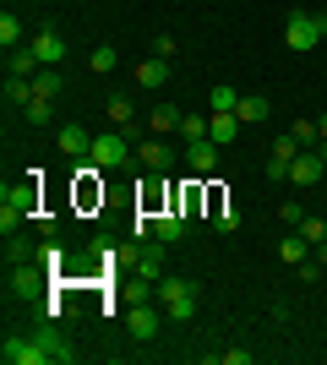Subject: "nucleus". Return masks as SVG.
I'll return each mask as SVG.
<instances>
[{"mask_svg":"<svg viewBox=\"0 0 327 365\" xmlns=\"http://www.w3.org/2000/svg\"><path fill=\"white\" fill-rule=\"evenodd\" d=\"M153 55H158V61H175V55H180V38H175V33H158V38H153Z\"/></svg>","mask_w":327,"mask_h":365,"instance_id":"obj_35","label":"nucleus"},{"mask_svg":"<svg viewBox=\"0 0 327 365\" xmlns=\"http://www.w3.org/2000/svg\"><path fill=\"white\" fill-rule=\"evenodd\" d=\"M44 278H55L44 262H16L6 284H11V294H38V289H44Z\"/></svg>","mask_w":327,"mask_h":365,"instance_id":"obj_10","label":"nucleus"},{"mask_svg":"<svg viewBox=\"0 0 327 365\" xmlns=\"http://www.w3.org/2000/svg\"><path fill=\"white\" fill-rule=\"evenodd\" d=\"M322 38H327V16H322V11H300V6H295V11L284 16V44L295 49V55L316 49Z\"/></svg>","mask_w":327,"mask_h":365,"instance_id":"obj_2","label":"nucleus"},{"mask_svg":"<svg viewBox=\"0 0 327 365\" xmlns=\"http://www.w3.org/2000/svg\"><path fill=\"white\" fill-rule=\"evenodd\" d=\"M38 262L61 278V273H66V245H61V240H44V245H38Z\"/></svg>","mask_w":327,"mask_h":365,"instance_id":"obj_27","label":"nucleus"},{"mask_svg":"<svg viewBox=\"0 0 327 365\" xmlns=\"http://www.w3.org/2000/svg\"><path fill=\"white\" fill-rule=\"evenodd\" d=\"M38 93H33V82H22V76H6V104L11 109H28Z\"/></svg>","mask_w":327,"mask_h":365,"instance_id":"obj_24","label":"nucleus"},{"mask_svg":"<svg viewBox=\"0 0 327 365\" xmlns=\"http://www.w3.org/2000/svg\"><path fill=\"white\" fill-rule=\"evenodd\" d=\"M180 137H186V148H191V142H202L207 137V120H202V115H186V120H180Z\"/></svg>","mask_w":327,"mask_h":365,"instance_id":"obj_34","label":"nucleus"},{"mask_svg":"<svg viewBox=\"0 0 327 365\" xmlns=\"http://www.w3.org/2000/svg\"><path fill=\"white\" fill-rule=\"evenodd\" d=\"M55 148H61L66 158H88V153H93V137H88L82 125H61V137H55Z\"/></svg>","mask_w":327,"mask_h":365,"instance_id":"obj_17","label":"nucleus"},{"mask_svg":"<svg viewBox=\"0 0 327 365\" xmlns=\"http://www.w3.org/2000/svg\"><path fill=\"white\" fill-rule=\"evenodd\" d=\"M158 305H164V317L170 322H191L197 317V284L191 278H158Z\"/></svg>","mask_w":327,"mask_h":365,"instance_id":"obj_4","label":"nucleus"},{"mask_svg":"<svg viewBox=\"0 0 327 365\" xmlns=\"http://www.w3.org/2000/svg\"><path fill=\"white\" fill-rule=\"evenodd\" d=\"M316 131H322V137H327V115H322V120H316Z\"/></svg>","mask_w":327,"mask_h":365,"instance_id":"obj_42","label":"nucleus"},{"mask_svg":"<svg viewBox=\"0 0 327 365\" xmlns=\"http://www.w3.org/2000/svg\"><path fill=\"white\" fill-rule=\"evenodd\" d=\"M0 360L6 365H49V354L38 349V338H6V344H0Z\"/></svg>","mask_w":327,"mask_h":365,"instance_id":"obj_8","label":"nucleus"},{"mask_svg":"<svg viewBox=\"0 0 327 365\" xmlns=\"http://www.w3.org/2000/svg\"><path fill=\"white\" fill-rule=\"evenodd\" d=\"M213 360H218V365H251L256 354H251V349H224V354H213Z\"/></svg>","mask_w":327,"mask_h":365,"instance_id":"obj_39","label":"nucleus"},{"mask_svg":"<svg viewBox=\"0 0 327 365\" xmlns=\"http://www.w3.org/2000/svg\"><path fill=\"white\" fill-rule=\"evenodd\" d=\"M289 137H295L300 148H316V142H322V131H316V120H295V125H289Z\"/></svg>","mask_w":327,"mask_h":365,"instance_id":"obj_33","label":"nucleus"},{"mask_svg":"<svg viewBox=\"0 0 327 365\" xmlns=\"http://www.w3.org/2000/svg\"><path fill=\"white\" fill-rule=\"evenodd\" d=\"M213 229L218 235H234V229H240V207H234V202H218L213 207Z\"/></svg>","mask_w":327,"mask_h":365,"instance_id":"obj_28","label":"nucleus"},{"mask_svg":"<svg viewBox=\"0 0 327 365\" xmlns=\"http://www.w3.org/2000/svg\"><path fill=\"white\" fill-rule=\"evenodd\" d=\"M0 44H6V49H16V44H28V38H22V22H16L11 11L0 16Z\"/></svg>","mask_w":327,"mask_h":365,"instance_id":"obj_32","label":"nucleus"},{"mask_svg":"<svg viewBox=\"0 0 327 365\" xmlns=\"http://www.w3.org/2000/svg\"><path fill=\"white\" fill-rule=\"evenodd\" d=\"M33 338H38V349H44L49 354V365H71V360H77V349H71V338H66L61 333V327H55V322H38V327H33Z\"/></svg>","mask_w":327,"mask_h":365,"instance_id":"obj_7","label":"nucleus"},{"mask_svg":"<svg viewBox=\"0 0 327 365\" xmlns=\"http://www.w3.org/2000/svg\"><path fill=\"white\" fill-rule=\"evenodd\" d=\"M240 125H246V120H240L234 109H218V115H207V137H213L218 148H229V142L240 137Z\"/></svg>","mask_w":327,"mask_h":365,"instance_id":"obj_16","label":"nucleus"},{"mask_svg":"<svg viewBox=\"0 0 327 365\" xmlns=\"http://www.w3.org/2000/svg\"><path fill=\"white\" fill-rule=\"evenodd\" d=\"M316 262H322V267H327V240H322V245H316Z\"/></svg>","mask_w":327,"mask_h":365,"instance_id":"obj_41","label":"nucleus"},{"mask_svg":"<svg viewBox=\"0 0 327 365\" xmlns=\"http://www.w3.org/2000/svg\"><path fill=\"white\" fill-rule=\"evenodd\" d=\"M234 115H240L246 125H262V120H267V98H262V93H240V104H234Z\"/></svg>","mask_w":327,"mask_h":365,"instance_id":"obj_22","label":"nucleus"},{"mask_svg":"<svg viewBox=\"0 0 327 365\" xmlns=\"http://www.w3.org/2000/svg\"><path fill=\"white\" fill-rule=\"evenodd\" d=\"M33 93H38V98H61L66 93V71L61 66H44V71L33 76Z\"/></svg>","mask_w":327,"mask_h":365,"instance_id":"obj_20","label":"nucleus"},{"mask_svg":"<svg viewBox=\"0 0 327 365\" xmlns=\"http://www.w3.org/2000/svg\"><path fill=\"white\" fill-rule=\"evenodd\" d=\"M28 44H33V55H38V66H61V61H66V38H61V33H55V28L33 33Z\"/></svg>","mask_w":327,"mask_h":365,"instance_id":"obj_14","label":"nucleus"},{"mask_svg":"<svg viewBox=\"0 0 327 365\" xmlns=\"http://www.w3.org/2000/svg\"><path fill=\"white\" fill-rule=\"evenodd\" d=\"M137 164H142V169H153V175L175 169V148H170V137H147V142H137Z\"/></svg>","mask_w":327,"mask_h":365,"instance_id":"obj_9","label":"nucleus"},{"mask_svg":"<svg viewBox=\"0 0 327 365\" xmlns=\"http://www.w3.org/2000/svg\"><path fill=\"white\" fill-rule=\"evenodd\" d=\"M180 120H186V115H180L175 104H158L153 115H147V131H158V137H170V131H180Z\"/></svg>","mask_w":327,"mask_h":365,"instance_id":"obj_21","label":"nucleus"},{"mask_svg":"<svg viewBox=\"0 0 327 365\" xmlns=\"http://www.w3.org/2000/svg\"><path fill=\"white\" fill-rule=\"evenodd\" d=\"M279 218H284L289 229H300V224H306V207H300V202H284V207H279Z\"/></svg>","mask_w":327,"mask_h":365,"instance_id":"obj_38","label":"nucleus"},{"mask_svg":"<svg viewBox=\"0 0 327 365\" xmlns=\"http://www.w3.org/2000/svg\"><path fill=\"white\" fill-rule=\"evenodd\" d=\"M322 175H327L322 153H316V148H300V158H295V164H289V180H295L300 191H311V185L322 180Z\"/></svg>","mask_w":327,"mask_h":365,"instance_id":"obj_11","label":"nucleus"},{"mask_svg":"<svg viewBox=\"0 0 327 365\" xmlns=\"http://www.w3.org/2000/svg\"><path fill=\"white\" fill-rule=\"evenodd\" d=\"M88 66H93L98 76H104V71H115V66H120V55H115V44H98L93 55H88Z\"/></svg>","mask_w":327,"mask_h":365,"instance_id":"obj_31","label":"nucleus"},{"mask_svg":"<svg viewBox=\"0 0 327 365\" xmlns=\"http://www.w3.org/2000/svg\"><path fill=\"white\" fill-rule=\"evenodd\" d=\"M300 235H306V240H311V251H316V245L327 240V224H322V218H311V213H306V224H300Z\"/></svg>","mask_w":327,"mask_h":365,"instance_id":"obj_36","label":"nucleus"},{"mask_svg":"<svg viewBox=\"0 0 327 365\" xmlns=\"http://www.w3.org/2000/svg\"><path fill=\"white\" fill-rule=\"evenodd\" d=\"M88 158H93L98 169H125V164H137V137L120 131V125H115V131H98Z\"/></svg>","mask_w":327,"mask_h":365,"instance_id":"obj_3","label":"nucleus"},{"mask_svg":"<svg viewBox=\"0 0 327 365\" xmlns=\"http://www.w3.org/2000/svg\"><path fill=\"white\" fill-rule=\"evenodd\" d=\"M6 262H11V267L16 262H38V245L22 240V235H6Z\"/></svg>","mask_w":327,"mask_h":365,"instance_id":"obj_25","label":"nucleus"},{"mask_svg":"<svg viewBox=\"0 0 327 365\" xmlns=\"http://www.w3.org/2000/svg\"><path fill=\"white\" fill-rule=\"evenodd\" d=\"M38 71H44V66H38V55H33V44L6 49V76H22V82H33Z\"/></svg>","mask_w":327,"mask_h":365,"instance_id":"obj_15","label":"nucleus"},{"mask_svg":"<svg viewBox=\"0 0 327 365\" xmlns=\"http://www.w3.org/2000/svg\"><path fill=\"white\" fill-rule=\"evenodd\" d=\"M164 82H170V61H158V55L137 61V88H164Z\"/></svg>","mask_w":327,"mask_h":365,"instance_id":"obj_19","label":"nucleus"},{"mask_svg":"<svg viewBox=\"0 0 327 365\" xmlns=\"http://www.w3.org/2000/svg\"><path fill=\"white\" fill-rule=\"evenodd\" d=\"M109 125H137V104H131V93H115V98H109Z\"/></svg>","mask_w":327,"mask_h":365,"instance_id":"obj_23","label":"nucleus"},{"mask_svg":"<svg viewBox=\"0 0 327 365\" xmlns=\"http://www.w3.org/2000/svg\"><path fill=\"white\" fill-rule=\"evenodd\" d=\"M234 104H240V88H229V82L207 93V115H218V109H234Z\"/></svg>","mask_w":327,"mask_h":365,"instance_id":"obj_30","label":"nucleus"},{"mask_svg":"<svg viewBox=\"0 0 327 365\" xmlns=\"http://www.w3.org/2000/svg\"><path fill=\"white\" fill-rule=\"evenodd\" d=\"M33 224H38V235H44V240H61V218H55V213H38Z\"/></svg>","mask_w":327,"mask_h":365,"instance_id":"obj_37","label":"nucleus"},{"mask_svg":"<svg viewBox=\"0 0 327 365\" xmlns=\"http://www.w3.org/2000/svg\"><path fill=\"white\" fill-rule=\"evenodd\" d=\"M153 235H158L164 245H180V240L191 235V218L180 213V207H164V213H153Z\"/></svg>","mask_w":327,"mask_h":365,"instance_id":"obj_12","label":"nucleus"},{"mask_svg":"<svg viewBox=\"0 0 327 365\" xmlns=\"http://www.w3.org/2000/svg\"><path fill=\"white\" fill-rule=\"evenodd\" d=\"M22 120H28V125H38V131H44V125L55 120V98H33V104L22 109Z\"/></svg>","mask_w":327,"mask_h":365,"instance_id":"obj_26","label":"nucleus"},{"mask_svg":"<svg viewBox=\"0 0 327 365\" xmlns=\"http://www.w3.org/2000/svg\"><path fill=\"white\" fill-rule=\"evenodd\" d=\"M322 273H327L322 262H300V278H306V284H316V278H322Z\"/></svg>","mask_w":327,"mask_h":365,"instance_id":"obj_40","label":"nucleus"},{"mask_svg":"<svg viewBox=\"0 0 327 365\" xmlns=\"http://www.w3.org/2000/svg\"><path fill=\"white\" fill-rule=\"evenodd\" d=\"M186 164L197 169V175H213V169H218V142H213V137L191 142V148H186Z\"/></svg>","mask_w":327,"mask_h":365,"instance_id":"obj_18","label":"nucleus"},{"mask_svg":"<svg viewBox=\"0 0 327 365\" xmlns=\"http://www.w3.org/2000/svg\"><path fill=\"white\" fill-rule=\"evenodd\" d=\"M279 257H284V262H306V257H311V240H306V235L295 229V235L279 245Z\"/></svg>","mask_w":327,"mask_h":365,"instance_id":"obj_29","label":"nucleus"},{"mask_svg":"<svg viewBox=\"0 0 327 365\" xmlns=\"http://www.w3.org/2000/svg\"><path fill=\"white\" fill-rule=\"evenodd\" d=\"M158 327H164V317H158L153 300H131V305H125V333L137 338V344H153Z\"/></svg>","mask_w":327,"mask_h":365,"instance_id":"obj_5","label":"nucleus"},{"mask_svg":"<svg viewBox=\"0 0 327 365\" xmlns=\"http://www.w3.org/2000/svg\"><path fill=\"white\" fill-rule=\"evenodd\" d=\"M38 218V169H28V180L0 185V235H16V229Z\"/></svg>","mask_w":327,"mask_h":365,"instance_id":"obj_1","label":"nucleus"},{"mask_svg":"<svg viewBox=\"0 0 327 365\" xmlns=\"http://www.w3.org/2000/svg\"><path fill=\"white\" fill-rule=\"evenodd\" d=\"M300 158V142L284 131V137H273V153H267V175L273 180H289V164Z\"/></svg>","mask_w":327,"mask_h":365,"instance_id":"obj_13","label":"nucleus"},{"mask_svg":"<svg viewBox=\"0 0 327 365\" xmlns=\"http://www.w3.org/2000/svg\"><path fill=\"white\" fill-rule=\"evenodd\" d=\"M164 257H170V245L158 240H137V251H131V267H137V278H147V284H158L164 278Z\"/></svg>","mask_w":327,"mask_h":365,"instance_id":"obj_6","label":"nucleus"}]
</instances>
